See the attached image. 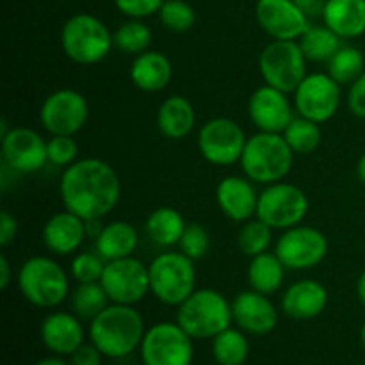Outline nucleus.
I'll list each match as a JSON object with an SVG mask.
<instances>
[{
	"instance_id": "obj_1",
	"label": "nucleus",
	"mask_w": 365,
	"mask_h": 365,
	"mask_svg": "<svg viewBox=\"0 0 365 365\" xmlns=\"http://www.w3.org/2000/svg\"><path fill=\"white\" fill-rule=\"evenodd\" d=\"M59 192L66 210L82 220H103L120 203L121 182L109 163L86 157L64 168Z\"/></svg>"
},
{
	"instance_id": "obj_2",
	"label": "nucleus",
	"mask_w": 365,
	"mask_h": 365,
	"mask_svg": "<svg viewBox=\"0 0 365 365\" xmlns=\"http://www.w3.org/2000/svg\"><path fill=\"white\" fill-rule=\"evenodd\" d=\"M146 334L145 319L134 305L110 303L89 321V341L107 359H125L141 348Z\"/></svg>"
},
{
	"instance_id": "obj_3",
	"label": "nucleus",
	"mask_w": 365,
	"mask_h": 365,
	"mask_svg": "<svg viewBox=\"0 0 365 365\" xmlns=\"http://www.w3.org/2000/svg\"><path fill=\"white\" fill-rule=\"evenodd\" d=\"M239 163L245 177L257 184L269 185L282 182L291 173L294 152L287 145L284 134L257 132L246 141Z\"/></svg>"
},
{
	"instance_id": "obj_4",
	"label": "nucleus",
	"mask_w": 365,
	"mask_h": 365,
	"mask_svg": "<svg viewBox=\"0 0 365 365\" xmlns=\"http://www.w3.org/2000/svg\"><path fill=\"white\" fill-rule=\"evenodd\" d=\"M18 289L25 302L38 309H57L70 296V277L57 260L36 255L18 269Z\"/></svg>"
},
{
	"instance_id": "obj_5",
	"label": "nucleus",
	"mask_w": 365,
	"mask_h": 365,
	"mask_svg": "<svg viewBox=\"0 0 365 365\" xmlns=\"http://www.w3.org/2000/svg\"><path fill=\"white\" fill-rule=\"evenodd\" d=\"M61 46L64 56L75 64L91 66L106 59L114 46V32L106 21L89 13L68 18L61 29Z\"/></svg>"
},
{
	"instance_id": "obj_6",
	"label": "nucleus",
	"mask_w": 365,
	"mask_h": 365,
	"mask_svg": "<svg viewBox=\"0 0 365 365\" xmlns=\"http://www.w3.org/2000/svg\"><path fill=\"white\" fill-rule=\"evenodd\" d=\"M177 309V323L192 339H214L234 323L232 302L214 289H196Z\"/></svg>"
},
{
	"instance_id": "obj_7",
	"label": "nucleus",
	"mask_w": 365,
	"mask_h": 365,
	"mask_svg": "<svg viewBox=\"0 0 365 365\" xmlns=\"http://www.w3.org/2000/svg\"><path fill=\"white\" fill-rule=\"evenodd\" d=\"M150 271V292L163 305L178 307L196 291L195 260L182 252L159 253Z\"/></svg>"
},
{
	"instance_id": "obj_8",
	"label": "nucleus",
	"mask_w": 365,
	"mask_h": 365,
	"mask_svg": "<svg viewBox=\"0 0 365 365\" xmlns=\"http://www.w3.org/2000/svg\"><path fill=\"white\" fill-rule=\"evenodd\" d=\"M259 70L267 86L289 95L307 77V57L294 39H273L260 52Z\"/></svg>"
},
{
	"instance_id": "obj_9",
	"label": "nucleus",
	"mask_w": 365,
	"mask_h": 365,
	"mask_svg": "<svg viewBox=\"0 0 365 365\" xmlns=\"http://www.w3.org/2000/svg\"><path fill=\"white\" fill-rule=\"evenodd\" d=\"M309 205L305 191L298 185L289 182H274L259 195L255 217L264 221L273 230H287L296 225H302L309 212Z\"/></svg>"
},
{
	"instance_id": "obj_10",
	"label": "nucleus",
	"mask_w": 365,
	"mask_h": 365,
	"mask_svg": "<svg viewBox=\"0 0 365 365\" xmlns=\"http://www.w3.org/2000/svg\"><path fill=\"white\" fill-rule=\"evenodd\" d=\"M139 351L145 365H191L195 359L192 337L180 324L170 321L150 327Z\"/></svg>"
},
{
	"instance_id": "obj_11",
	"label": "nucleus",
	"mask_w": 365,
	"mask_h": 365,
	"mask_svg": "<svg viewBox=\"0 0 365 365\" xmlns=\"http://www.w3.org/2000/svg\"><path fill=\"white\" fill-rule=\"evenodd\" d=\"M328 239L321 230L307 225L287 228L278 237L274 253L287 269L305 271L319 266L328 255Z\"/></svg>"
},
{
	"instance_id": "obj_12",
	"label": "nucleus",
	"mask_w": 365,
	"mask_h": 365,
	"mask_svg": "<svg viewBox=\"0 0 365 365\" xmlns=\"http://www.w3.org/2000/svg\"><path fill=\"white\" fill-rule=\"evenodd\" d=\"M88 118V100L75 89H57L39 107V123L50 135H75L86 127Z\"/></svg>"
},
{
	"instance_id": "obj_13",
	"label": "nucleus",
	"mask_w": 365,
	"mask_h": 365,
	"mask_svg": "<svg viewBox=\"0 0 365 365\" xmlns=\"http://www.w3.org/2000/svg\"><path fill=\"white\" fill-rule=\"evenodd\" d=\"M248 138L241 125L232 118H212L205 121L198 134V150L214 166H232L241 160Z\"/></svg>"
},
{
	"instance_id": "obj_14",
	"label": "nucleus",
	"mask_w": 365,
	"mask_h": 365,
	"mask_svg": "<svg viewBox=\"0 0 365 365\" xmlns=\"http://www.w3.org/2000/svg\"><path fill=\"white\" fill-rule=\"evenodd\" d=\"M102 287L106 289L110 303L138 305L150 292V271L146 264L132 257L109 260L103 269Z\"/></svg>"
},
{
	"instance_id": "obj_15",
	"label": "nucleus",
	"mask_w": 365,
	"mask_h": 365,
	"mask_svg": "<svg viewBox=\"0 0 365 365\" xmlns=\"http://www.w3.org/2000/svg\"><path fill=\"white\" fill-rule=\"evenodd\" d=\"M342 86L328 73H310L296 88L294 109L299 116L316 123H327L337 114L342 100Z\"/></svg>"
},
{
	"instance_id": "obj_16",
	"label": "nucleus",
	"mask_w": 365,
	"mask_h": 365,
	"mask_svg": "<svg viewBox=\"0 0 365 365\" xmlns=\"http://www.w3.org/2000/svg\"><path fill=\"white\" fill-rule=\"evenodd\" d=\"M2 160L14 173H36L48 163L46 141L32 128L13 127L2 138Z\"/></svg>"
},
{
	"instance_id": "obj_17",
	"label": "nucleus",
	"mask_w": 365,
	"mask_h": 365,
	"mask_svg": "<svg viewBox=\"0 0 365 365\" xmlns=\"http://www.w3.org/2000/svg\"><path fill=\"white\" fill-rule=\"evenodd\" d=\"M255 16L262 31L273 39L298 41L312 25L292 0H257Z\"/></svg>"
},
{
	"instance_id": "obj_18",
	"label": "nucleus",
	"mask_w": 365,
	"mask_h": 365,
	"mask_svg": "<svg viewBox=\"0 0 365 365\" xmlns=\"http://www.w3.org/2000/svg\"><path fill=\"white\" fill-rule=\"evenodd\" d=\"M248 116L252 123L259 128V132L284 134L294 114H292V103L287 93L264 84L250 96Z\"/></svg>"
},
{
	"instance_id": "obj_19",
	"label": "nucleus",
	"mask_w": 365,
	"mask_h": 365,
	"mask_svg": "<svg viewBox=\"0 0 365 365\" xmlns=\"http://www.w3.org/2000/svg\"><path fill=\"white\" fill-rule=\"evenodd\" d=\"M232 317L250 335H267L277 328L278 310L269 296L253 289L239 292L232 302Z\"/></svg>"
},
{
	"instance_id": "obj_20",
	"label": "nucleus",
	"mask_w": 365,
	"mask_h": 365,
	"mask_svg": "<svg viewBox=\"0 0 365 365\" xmlns=\"http://www.w3.org/2000/svg\"><path fill=\"white\" fill-rule=\"evenodd\" d=\"M39 337L45 348L53 355L70 356L86 342L82 319L73 312H50L39 327Z\"/></svg>"
},
{
	"instance_id": "obj_21",
	"label": "nucleus",
	"mask_w": 365,
	"mask_h": 365,
	"mask_svg": "<svg viewBox=\"0 0 365 365\" xmlns=\"http://www.w3.org/2000/svg\"><path fill=\"white\" fill-rule=\"evenodd\" d=\"M86 237V220L66 209L50 216L41 232L45 248L57 257H66L77 252L84 245Z\"/></svg>"
},
{
	"instance_id": "obj_22",
	"label": "nucleus",
	"mask_w": 365,
	"mask_h": 365,
	"mask_svg": "<svg viewBox=\"0 0 365 365\" xmlns=\"http://www.w3.org/2000/svg\"><path fill=\"white\" fill-rule=\"evenodd\" d=\"M216 202L228 220L235 223H245L257 214L259 195L248 177L228 175L217 184Z\"/></svg>"
},
{
	"instance_id": "obj_23",
	"label": "nucleus",
	"mask_w": 365,
	"mask_h": 365,
	"mask_svg": "<svg viewBox=\"0 0 365 365\" xmlns=\"http://www.w3.org/2000/svg\"><path fill=\"white\" fill-rule=\"evenodd\" d=\"M328 289L317 280H299L285 289L282 296V310L296 321H310L324 312L328 307Z\"/></svg>"
},
{
	"instance_id": "obj_24",
	"label": "nucleus",
	"mask_w": 365,
	"mask_h": 365,
	"mask_svg": "<svg viewBox=\"0 0 365 365\" xmlns=\"http://www.w3.org/2000/svg\"><path fill=\"white\" fill-rule=\"evenodd\" d=\"M173 78V64L170 57L157 50H146L134 57L130 66V81L145 93H157L168 88Z\"/></svg>"
},
{
	"instance_id": "obj_25",
	"label": "nucleus",
	"mask_w": 365,
	"mask_h": 365,
	"mask_svg": "<svg viewBox=\"0 0 365 365\" xmlns=\"http://www.w3.org/2000/svg\"><path fill=\"white\" fill-rule=\"evenodd\" d=\"M321 18L342 39L359 38L365 34V0H327Z\"/></svg>"
},
{
	"instance_id": "obj_26",
	"label": "nucleus",
	"mask_w": 365,
	"mask_h": 365,
	"mask_svg": "<svg viewBox=\"0 0 365 365\" xmlns=\"http://www.w3.org/2000/svg\"><path fill=\"white\" fill-rule=\"evenodd\" d=\"M195 125V107L182 95L168 96L157 110V128L166 139L178 141V139L187 138Z\"/></svg>"
},
{
	"instance_id": "obj_27",
	"label": "nucleus",
	"mask_w": 365,
	"mask_h": 365,
	"mask_svg": "<svg viewBox=\"0 0 365 365\" xmlns=\"http://www.w3.org/2000/svg\"><path fill=\"white\" fill-rule=\"evenodd\" d=\"M139 232L132 223L123 220L110 221L103 225L102 232L95 239V252L102 257L106 262L109 260L125 259L132 257L138 250Z\"/></svg>"
},
{
	"instance_id": "obj_28",
	"label": "nucleus",
	"mask_w": 365,
	"mask_h": 365,
	"mask_svg": "<svg viewBox=\"0 0 365 365\" xmlns=\"http://www.w3.org/2000/svg\"><path fill=\"white\" fill-rule=\"evenodd\" d=\"M185 223L180 210L173 207H159L146 217L145 230L150 241L160 248H171L178 246L182 234H184Z\"/></svg>"
},
{
	"instance_id": "obj_29",
	"label": "nucleus",
	"mask_w": 365,
	"mask_h": 365,
	"mask_svg": "<svg viewBox=\"0 0 365 365\" xmlns=\"http://www.w3.org/2000/svg\"><path fill=\"white\" fill-rule=\"evenodd\" d=\"M285 271L287 267L282 264L277 253H262L250 260L248 266V284L250 289L262 294H274L280 291L285 280Z\"/></svg>"
},
{
	"instance_id": "obj_30",
	"label": "nucleus",
	"mask_w": 365,
	"mask_h": 365,
	"mask_svg": "<svg viewBox=\"0 0 365 365\" xmlns=\"http://www.w3.org/2000/svg\"><path fill=\"white\" fill-rule=\"evenodd\" d=\"M307 61L328 63L342 46V38L327 25H310L305 34L298 39Z\"/></svg>"
},
{
	"instance_id": "obj_31",
	"label": "nucleus",
	"mask_w": 365,
	"mask_h": 365,
	"mask_svg": "<svg viewBox=\"0 0 365 365\" xmlns=\"http://www.w3.org/2000/svg\"><path fill=\"white\" fill-rule=\"evenodd\" d=\"M250 342L241 328H227L212 339V356L217 365H242L248 360Z\"/></svg>"
},
{
	"instance_id": "obj_32",
	"label": "nucleus",
	"mask_w": 365,
	"mask_h": 365,
	"mask_svg": "<svg viewBox=\"0 0 365 365\" xmlns=\"http://www.w3.org/2000/svg\"><path fill=\"white\" fill-rule=\"evenodd\" d=\"M71 312L81 317L82 321H93L103 309L110 305L106 289L100 282L93 284H78L70 294Z\"/></svg>"
},
{
	"instance_id": "obj_33",
	"label": "nucleus",
	"mask_w": 365,
	"mask_h": 365,
	"mask_svg": "<svg viewBox=\"0 0 365 365\" xmlns=\"http://www.w3.org/2000/svg\"><path fill=\"white\" fill-rule=\"evenodd\" d=\"M284 138L294 155H309L319 148L321 141H323V132L316 121L303 116H294L284 130Z\"/></svg>"
},
{
	"instance_id": "obj_34",
	"label": "nucleus",
	"mask_w": 365,
	"mask_h": 365,
	"mask_svg": "<svg viewBox=\"0 0 365 365\" xmlns=\"http://www.w3.org/2000/svg\"><path fill=\"white\" fill-rule=\"evenodd\" d=\"M152 38V29L145 21L138 18H128L114 31V46L120 52L135 57L150 50Z\"/></svg>"
},
{
	"instance_id": "obj_35",
	"label": "nucleus",
	"mask_w": 365,
	"mask_h": 365,
	"mask_svg": "<svg viewBox=\"0 0 365 365\" xmlns=\"http://www.w3.org/2000/svg\"><path fill=\"white\" fill-rule=\"evenodd\" d=\"M327 64V73L341 86H351L365 71L364 53L355 46L342 45Z\"/></svg>"
},
{
	"instance_id": "obj_36",
	"label": "nucleus",
	"mask_w": 365,
	"mask_h": 365,
	"mask_svg": "<svg viewBox=\"0 0 365 365\" xmlns=\"http://www.w3.org/2000/svg\"><path fill=\"white\" fill-rule=\"evenodd\" d=\"M273 245V228L267 227L259 217L248 220L242 223L241 230L237 234V248L246 257L253 259L257 255L269 252Z\"/></svg>"
},
{
	"instance_id": "obj_37",
	"label": "nucleus",
	"mask_w": 365,
	"mask_h": 365,
	"mask_svg": "<svg viewBox=\"0 0 365 365\" xmlns=\"http://www.w3.org/2000/svg\"><path fill=\"white\" fill-rule=\"evenodd\" d=\"M159 20L164 29L171 32H187L196 24V13L185 0H164Z\"/></svg>"
},
{
	"instance_id": "obj_38",
	"label": "nucleus",
	"mask_w": 365,
	"mask_h": 365,
	"mask_svg": "<svg viewBox=\"0 0 365 365\" xmlns=\"http://www.w3.org/2000/svg\"><path fill=\"white\" fill-rule=\"evenodd\" d=\"M106 260L96 252H82L71 259L70 274L77 284H93L102 280Z\"/></svg>"
},
{
	"instance_id": "obj_39",
	"label": "nucleus",
	"mask_w": 365,
	"mask_h": 365,
	"mask_svg": "<svg viewBox=\"0 0 365 365\" xmlns=\"http://www.w3.org/2000/svg\"><path fill=\"white\" fill-rule=\"evenodd\" d=\"M178 248L195 262L203 259L210 250V235L207 228L200 223H187L180 237V242H178Z\"/></svg>"
},
{
	"instance_id": "obj_40",
	"label": "nucleus",
	"mask_w": 365,
	"mask_h": 365,
	"mask_svg": "<svg viewBox=\"0 0 365 365\" xmlns=\"http://www.w3.org/2000/svg\"><path fill=\"white\" fill-rule=\"evenodd\" d=\"M46 153H48L50 164L68 168L77 160L78 146L75 143L73 135H52L46 141Z\"/></svg>"
},
{
	"instance_id": "obj_41",
	"label": "nucleus",
	"mask_w": 365,
	"mask_h": 365,
	"mask_svg": "<svg viewBox=\"0 0 365 365\" xmlns=\"http://www.w3.org/2000/svg\"><path fill=\"white\" fill-rule=\"evenodd\" d=\"M163 4L164 0H114V6L121 14L127 18H138V20L157 14Z\"/></svg>"
},
{
	"instance_id": "obj_42",
	"label": "nucleus",
	"mask_w": 365,
	"mask_h": 365,
	"mask_svg": "<svg viewBox=\"0 0 365 365\" xmlns=\"http://www.w3.org/2000/svg\"><path fill=\"white\" fill-rule=\"evenodd\" d=\"M348 107L351 114L365 120V71L349 86Z\"/></svg>"
},
{
	"instance_id": "obj_43",
	"label": "nucleus",
	"mask_w": 365,
	"mask_h": 365,
	"mask_svg": "<svg viewBox=\"0 0 365 365\" xmlns=\"http://www.w3.org/2000/svg\"><path fill=\"white\" fill-rule=\"evenodd\" d=\"M102 351L91 341L84 342L81 348L75 349L70 355L71 365H102Z\"/></svg>"
},
{
	"instance_id": "obj_44",
	"label": "nucleus",
	"mask_w": 365,
	"mask_h": 365,
	"mask_svg": "<svg viewBox=\"0 0 365 365\" xmlns=\"http://www.w3.org/2000/svg\"><path fill=\"white\" fill-rule=\"evenodd\" d=\"M16 234H18L16 217H14L11 212H7V210H2V214H0V246H2V248L9 246L11 242L16 239Z\"/></svg>"
},
{
	"instance_id": "obj_45",
	"label": "nucleus",
	"mask_w": 365,
	"mask_h": 365,
	"mask_svg": "<svg viewBox=\"0 0 365 365\" xmlns=\"http://www.w3.org/2000/svg\"><path fill=\"white\" fill-rule=\"evenodd\" d=\"M292 2L305 13L309 20L323 16L324 6H327V0H292Z\"/></svg>"
},
{
	"instance_id": "obj_46",
	"label": "nucleus",
	"mask_w": 365,
	"mask_h": 365,
	"mask_svg": "<svg viewBox=\"0 0 365 365\" xmlns=\"http://www.w3.org/2000/svg\"><path fill=\"white\" fill-rule=\"evenodd\" d=\"M11 278H13V269H11L9 259L6 255H0V289L6 291L11 284Z\"/></svg>"
},
{
	"instance_id": "obj_47",
	"label": "nucleus",
	"mask_w": 365,
	"mask_h": 365,
	"mask_svg": "<svg viewBox=\"0 0 365 365\" xmlns=\"http://www.w3.org/2000/svg\"><path fill=\"white\" fill-rule=\"evenodd\" d=\"M34 365H71V364L70 360H66L64 356L52 355V356H45V359L38 360Z\"/></svg>"
},
{
	"instance_id": "obj_48",
	"label": "nucleus",
	"mask_w": 365,
	"mask_h": 365,
	"mask_svg": "<svg viewBox=\"0 0 365 365\" xmlns=\"http://www.w3.org/2000/svg\"><path fill=\"white\" fill-rule=\"evenodd\" d=\"M356 296H359L360 303L365 307V271L360 274L359 282H356Z\"/></svg>"
},
{
	"instance_id": "obj_49",
	"label": "nucleus",
	"mask_w": 365,
	"mask_h": 365,
	"mask_svg": "<svg viewBox=\"0 0 365 365\" xmlns=\"http://www.w3.org/2000/svg\"><path fill=\"white\" fill-rule=\"evenodd\" d=\"M356 177H359V180L365 185V153H362V157H360L359 163H356Z\"/></svg>"
},
{
	"instance_id": "obj_50",
	"label": "nucleus",
	"mask_w": 365,
	"mask_h": 365,
	"mask_svg": "<svg viewBox=\"0 0 365 365\" xmlns=\"http://www.w3.org/2000/svg\"><path fill=\"white\" fill-rule=\"evenodd\" d=\"M360 342H362V346L365 349V323L362 324V328H360Z\"/></svg>"
}]
</instances>
